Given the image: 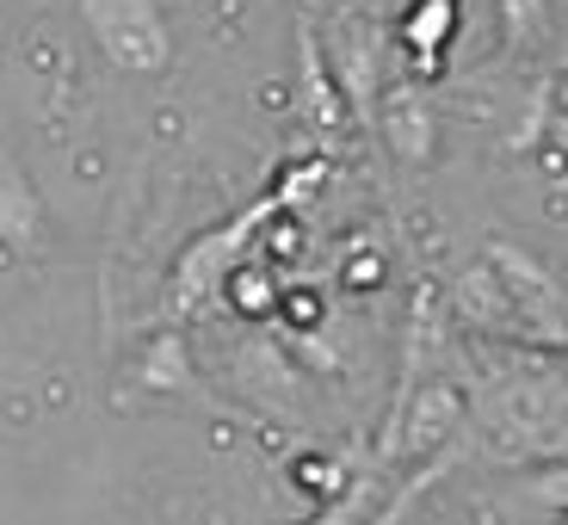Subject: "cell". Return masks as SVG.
<instances>
[{
    "instance_id": "6da1fadb",
    "label": "cell",
    "mask_w": 568,
    "mask_h": 525,
    "mask_svg": "<svg viewBox=\"0 0 568 525\" xmlns=\"http://www.w3.org/2000/svg\"><path fill=\"white\" fill-rule=\"evenodd\" d=\"M452 315L513 346H562L568 353V291L519 242H488L483 260L457 279Z\"/></svg>"
},
{
    "instance_id": "7a4b0ae2",
    "label": "cell",
    "mask_w": 568,
    "mask_h": 525,
    "mask_svg": "<svg viewBox=\"0 0 568 525\" xmlns=\"http://www.w3.org/2000/svg\"><path fill=\"white\" fill-rule=\"evenodd\" d=\"M315 180H322V161H310V168H284L278 173V185H272L266 199H254L242 216H229L223 229H211V235H199V242L180 254V266H173V310L180 315H192V310H204V303L216 297L229 284V272L242 266V248L254 242L260 229L272 223V216L284 211L291 199H303V192H315Z\"/></svg>"
},
{
    "instance_id": "3957f363",
    "label": "cell",
    "mask_w": 568,
    "mask_h": 525,
    "mask_svg": "<svg viewBox=\"0 0 568 525\" xmlns=\"http://www.w3.org/2000/svg\"><path fill=\"white\" fill-rule=\"evenodd\" d=\"M81 19L118 69H136V74L168 69L173 38H168V19H161L155 0H81Z\"/></svg>"
},
{
    "instance_id": "277c9868",
    "label": "cell",
    "mask_w": 568,
    "mask_h": 525,
    "mask_svg": "<svg viewBox=\"0 0 568 525\" xmlns=\"http://www.w3.org/2000/svg\"><path fill=\"white\" fill-rule=\"evenodd\" d=\"M457 421H464V390H457L452 377H433L426 390H414V396H408V414H402V426H396V440H389L384 464H396V457L445 452V445L457 440Z\"/></svg>"
},
{
    "instance_id": "5b68a950",
    "label": "cell",
    "mask_w": 568,
    "mask_h": 525,
    "mask_svg": "<svg viewBox=\"0 0 568 525\" xmlns=\"http://www.w3.org/2000/svg\"><path fill=\"white\" fill-rule=\"evenodd\" d=\"M327 69H334V81H341L353 112H365V118L377 112V93H384V38H377L371 19H346V31L327 50Z\"/></svg>"
},
{
    "instance_id": "8992f818",
    "label": "cell",
    "mask_w": 568,
    "mask_h": 525,
    "mask_svg": "<svg viewBox=\"0 0 568 525\" xmlns=\"http://www.w3.org/2000/svg\"><path fill=\"white\" fill-rule=\"evenodd\" d=\"M297 74H303V118H310L315 130H341L346 124V93H341V81L327 74V50L310 26L297 31Z\"/></svg>"
},
{
    "instance_id": "52a82bcc",
    "label": "cell",
    "mask_w": 568,
    "mask_h": 525,
    "mask_svg": "<svg viewBox=\"0 0 568 525\" xmlns=\"http://www.w3.org/2000/svg\"><path fill=\"white\" fill-rule=\"evenodd\" d=\"M180 390H192V359L180 334H161L130 371V396H180Z\"/></svg>"
},
{
    "instance_id": "ba28073f",
    "label": "cell",
    "mask_w": 568,
    "mask_h": 525,
    "mask_svg": "<svg viewBox=\"0 0 568 525\" xmlns=\"http://www.w3.org/2000/svg\"><path fill=\"white\" fill-rule=\"evenodd\" d=\"M452 38H457V0H420L402 19V43L420 57V74H439V57Z\"/></svg>"
},
{
    "instance_id": "9c48e42d",
    "label": "cell",
    "mask_w": 568,
    "mask_h": 525,
    "mask_svg": "<svg viewBox=\"0 0 568 525\" xmlns=\"http://www.w3.org/2000/svg\"><path fill=\"white\" fill-rule=\"evenodd\" d=\"M384 130H389V155L408 161V168H420L433 155V112L420 100H408V93L384 105Z\"/></svg>"
},
{
    "instance_id": "30bf717a",
    "label": "cell",
    "mask_w": 568,
    "mask_h": 525,
    "mask_svg": "<svg viewBox=\"0 0 568 525\" xmlns=\"http://www.w3.org/2000/svg\"><path fill=\"white\" fill-rule=\"evenodd\" d=\"M495 19H500L507 57H526V50L544 43V31H550V0H495Z\"/></svg>"
},
{
    "instance_id": "8fae6325",
    "label": "cell",
    "mask_w": 568,
    "mask_h": 525,
    "mask_svg": "<svg viewBox=\"0 0 568 525\" xmlns=\"http://www.w3.org/2000/svg\"><path fill=\"white\" fill-rule=\"evenodd\" d=\"M31 223H38V199H31V185L19 180V173H7V248H13L19 260H26L31 248H38Z\"/></svg>"
},
{
    "instance_id": "7c38bea8",
    "label": "cell",
    "mask_w": 568,
    "mask_h": 525,
    "mask_svg": "<svg viewBox=\"0 0 568 525\" xmlns=\"http://www.w3.org/2000/svg\"><path fill=\"white\" fill-rule=\"evenodd\" d=\"M526 501H544V507H568V464L544 470V476H531L526 483Z\"/></svg>"
},
{
    "instance_id": "4fadbf2b",
    "label": "cell",
    "mask_w": 568,
    "mask_h": 525,
    "mask_svg": "<svg viewBox=\"0 0 568 525\" xmlns=\"http://www.w3.org/2000/svg\"><path fill=\"white\" fill-rule=\"evenodd\" d=\"M562 137H568V124H562Z\"/></svg>"
}]
</instances>
